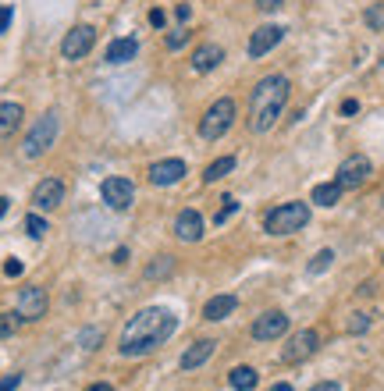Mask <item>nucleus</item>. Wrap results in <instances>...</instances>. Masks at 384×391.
Returning <instances> with one entry per match:
<instances>
[{
    "label": "nucleus",
    "instance_id": "obj_34",
    "mask_svg": "<svg viewBox=\"0 0 384 391\" xmlns=\"http://www.w3.org/2000/svg\"><path fill=\"white\" fill-rule=\"evenodd\" d=\"M11 18H15V8H11V4H4V8H0V36H4V32H8Z\"/></svg>",
    "mask_w": 384,
    "mask_h": 391
},
{
    "label": "nucleus",
    "instance_id": "obj_11",
    "mask_svg": "<svg viewBox=\"0 0 384 391\" xmlns=\"http://www.w3.org/2000/svg\"><path fill=\"white\" fill-rule=\"evenodd\" d=\"M285 331H289V317L282 310H267L253 320V338L256 342H274V338H282Z\"/></svg>",
    "mask_w": 384,
    "mask_h": 391
},
{
    "label": "nucleus",
    "instance_id": "obj_22",
    "mask_svg": "<svg viewBox=\"0 0 384 391\" xmlns=\"http://www.w3.org/2000/svg\"><path fill=\"white\" fill-rule=\"evenodd\" d=\"M228 380H232V387H235V391H253V387H256V380H260V373H256L253 366H235V370L228 373Z\"/></svg>",
    "mask_w": 384,
    "mask_h": 391
},
{
    "label": "nucleus",
    "instance_id": "obj_37",
    "mask_svg": "<svg viewBox=\"0 0 384 391\" xmlns=\"http://www.w3.org/2000/svg\"><path fill=\"white\" fill-rule=\"evenodd\" d=\"M310 391H342V384H338V380H320V384H313Z\"/></svg>",
    "mask_w": 384,
    "mask_h": 391
},
{
    "label": "nucleus",
    "instance_id": "obj_13",
    "mask_svg": "<svg viewBox=\"0 0 384 391\" xmlns=\"http://www.w3.org/2000/svg\"><path fill=\"white\" fill-rule=\"evenodd\" d=\"M65 203V182L61 178H43L32 189V206L36 210H58Z\"/></svg>",
    "mask_w": 384,
    "mask_h": 391
},
{
    "label": "nucleus",
    "instance_id": "obj_3",
    "mask_svg": "<svg viewBox=\"0 0 384 391\" xmlns=\"http://www.w3.org/2000/svg\"><path fill=\"white\" fill-rule=\"evenodd\" d=\"M310 225V206L306 203H282L263 217V232L267 235H292Z\"/></svg>",
    "mask_w": 384,
    "mask_h": 391
},
{
    "label": "nucleus",
    "instance_id": "obj_8",
    "mask_svg": "<svg viewBox=\"0 0 384 391\" xmlns=\"http://www.w3.org/2000/svg\"><path fill=\"white\" fill-rule=\"evenodd\" d=\"M150 185H157V189H168V185H178L185 175H189V167H185V160H178V157H168V160H157V164H150Z\"/></svg>",
    "mask_w": 384,
    "mask_h": 391
},
{
    "label": "nucleus",
    "instance_id": "obj_42",
    "mask_svg": "<svg viewBox=\"0 0 384 391\" xmlns=\"http://www.w3.org/2000/svg\"><path fill=\"white\" fill-rule=\"evenodd\" d=\"M128 260V249H114V263H125Z\"/></svg>",
    "mask_w": 384,
    "mask_h": 391
},
{
    "label": "nucleus",
    "instance_id": "obj_31",
    "mask_svg": "<svg viewBox=\"0 0 384 391\" xmlns=\"http://www.w3.org/2000/svg\"><path fill=\"white\" fill-rule=\"evenodd\" d=\"M189 36H192L189 29H178V32H171V36H168V50H182V46L189 43Z\"/></svg>",
    "mask_w": 384,
    "mask_h": 391
},
{
    "label": "nucleus",
    "instance_id": "obj_25",
    "mask_svg": "<svg viewBox=\"0 0 384 391\" xmlns=\"http://www.w3.org/2000/svg\"><path fill=\"white\" fill-rule=\"evenodd\" d=\"M235 210H239V199H235V196H225V199H221V210L213 213V225H217V228L228 225V220L235 217Z\"/></svg>",
    "mask_w": 384,
    "mask_h": 391
},
{
    "label": "nucleus",
    "instance_id": "obj_12",
    "mask_svg": "<svg viewBox=\"0 0 384 391\" xmlns=\"http://www.w3.org/2000/svg\"><path fill=\"white\" fill-rule=\"evenodd\" d=\"M46 306H50L46 289L29 285V289L18 292V317H22V320H39V317H46Z\"/></svg>",
    "mask_w": 384,
    "mask_h": 391
},
{
    "label": "nucleus",
    "instance_id": "obj_7",
    "mask_svg": "<svg viewBox=\"0 0 384 391\" xmlns=\"http://www.w3.org/2000/svg\"><path fill=\"white\" fill-rule=\"evenodd\" d=\"M93 46H96V29H93V25H75V29H68L65 39H61V53H65L68 61L86 58Z\"/></svg>",
    "mask_w": 384,
    "mask_h": 391
},
{
    "label": "nucleus",
    "instance_id": "obj_17",
    "mask_svg": "<svg viewBox=\"0 0 384 391\" xmlns=\"http://www.w3.org/2000/svg\"><path fill=\"white\" fill-rule=\"evenodd\" d=\"M221 61H225V50L217 46V43H203V46L192 53V72H196V75H206V72H213Z\"/></svg>",
    "mask_w": 384,
    "mask_h": 391
},
{
    "label": "nucleus",
    "instance_id": "obj_5",
    "mask_svg": "<svg viewBox=\"0 0 384 391\" xmlns=\"http://www.w3.org/2000/svg\"><path fill=\"white\" fill-rule=\"evenodd\" d=\"M58 132H61V118L53 114V110H46V114L29 128V135H25V143H22V157H29V160L43 157L53 143H58Z\"/></svg>",
    "mask_w": 384,
    "mask_h": 391
},
{
    "label": "nucleus",
    "instance_id": "obj_4",
    "mask_svg": "<svg viewBox=\"0 0 384 391\" xmlns=\"http://www.w3.org/2000/svg\"><path fill=\"white\" fill-rule=\"evenodd\" d=\"M235 125V100L232 96H221L206 107V114L199 118V135L206 143H217L221 135H228V128Z\"/></svg>",
    "mask_w": 384,
    "mask_h": 391
},
{
    "label": "nucleus",
    "instance_id": "obj_30",
    "mask_svg": "<svg viewBox=\"0 0 384 391\" xmlns=\"http://www.w3.org/2000/svg\"><path fill=\"white\" fill-rule=\"evenodd\" d=\"M100 338H103V334H100L96 327H86V331H79V345H82V349H89V352L100 345Z\"/></svg>",
    "mask_w": 384,
    "mask_h": 391
},
{
    "label": "nucleus",
    "instance_id": "obj_20",
    "mask_svg": "<svg viewBox=\"0 0 384 391\" xmlns=\"http://www.w3.org/2000/svg\"><path fill=\"white\" fill-rule=\"evenodd\" d=\"M239 310V299L235 296H213L206 306H203V317L206 320H225V317H232Z\"/></svg>",
    "mask_w": 384,
    "mask_h": 391
},
{
    "label": "nucleus",
    "instance_id": "obj_10",
    "mask_svg": "<svg viewBox=\"0 0 384 391\" xmlns=\"http://www.w3.org/2000/svg\"><path fill=\"white\" fill-rule=\"evenodd\" d=\"M317 349H320V334L306 327V331H296L292 338H289V345L282 349V359H285V363H303V359H310Z\"/></svg>",
    "mask_w": 384,
    "mask_h": 391
},
{
    "label": "nucleus",
    "instance_id": "obj_14",
    "mask_svg": "<svg viewBox=\"0 0 384 391\" xmlns=\"http://www.w3.org/2000/svg\"><path fill=\"white\" fill-rule=\"evenodd\" d=\"M282 39H285V29L282 25H260L249 36V58H263V53H270Z\"/></svg>",
    "mask_w": 384,
    "mask_h": 391
},
{
    "label": "nucleus",
    "instance_id": "obj_38",
    "mask_svg": "<svg viewBox=\"0 0 384 391\" xmlns=\"http://www.w3.org/2000/svg\"><path fill=\"white\" fill-rule=\"evenodd\" d=\"M4 274H8V277H18V274H22V260H8V263H4Z\"/></svg>",
    "mask_w": 384,
    "mask_h": 391
},
{
    "label": "nucleus",
    "instance_id": "obj_9",
    "mask_svg": "<svg viewBox=\"0 0 384 391\" xmlns=\"http://www.w3.org/2000/svg\"><path fill=\"white\" fill-rule=\"evenodd\" d=\"M100 196H103V203L111 206V210H128V206L135 203V185H132L128 178L114 175V178H107V182L100 185Z\"/></svg>",
    "mask_w": 384,
    "mask_h": 391
},
{
    "label": "nucleus",
    "instance_id": "obj_21",
    "mask_svg": "<svg viewBox=\"0 0 384 391\" xmlns=\"http://www.w3.org/2000/svg\"><path fill=\"white\" fill-rule=\"evenodd\" d=\"M342 192H345V189H342L338 182H320V185H313V196H310V199H313L317 206H335V203L342 199Z\"/></svg>",
    "mask_w": 384,
    "mask_h": 391
},
{
    "label": "nucleus",
    "instance_id": "obj_29",
    "mask_svg": "<svg viewBox=\"0 0 384 391\" xmlns=\"http://www.w3.org/2000/svg\"><path fill=\"white\" fill-rule=\"evenodd\" d=\"M25 232H29L32 239H43V235L50 232V225H46L39 213H29V217H25Z\"/></svg>",
    "mask_w": 384,
    "mask_h": 391
},
{
    "label": "nucleus",
    "instance_id": "obj_15",
    "mask_svg": "<svg viewBox=\"0 0 384 391\" xmlns=\"http://www.w3.org/2000/svg\"><path fill=\"white\" fill-rule=\"evenodd\" d=\"M135 53H139V39L135 36H118V39L107 43L103 61L107 65H128V61H135Z\"/></svg>",
    "mask_w": 384,
    "mask_h": 391
},
{
    "label": "nucleus",
    "instance_id": "obj_2",
    "mask_svg": "<svg viewBox=\"0 0 384 391\" xmlns=\"http://www.w3.org/2000/svg\"><path fill=\"white\" fill-rule=\"evenodd\" d=\"M289 93H292V82L285 75H267L256 82L253 96H249V132H270L278 125L282 110L289 103Z\"/></svg>",
    "mask_w": 384,
    "mask_h": 391
},
{
    "label": "nucleus",
    "instance_id": "obj_26",
    "mask_svg": "<svg viewBox=\"0 0 384 391\" xmlns=\"http://www.w3.org/2000/svg\"><path fill=\"white\" fill-rule=\"evenodd\" d=\"M363 22L373 29V32H384V4H370L363 11Z\"/></svg>",
    "mask_w": 384,
    "mask_h": 391
},
{
    "label": "nucleus",
    "instance_id": "obj_40",
    "mask_svg": "<svg viewBox=\"0 0 384 391\" xmlns=\"http://www.w3.org/2000/svg\"><path fill=\"white\" fill-rule=\"evenodd\" d=\"M356 110H359L356 100H345V103H342V114H356Z\"/></svg>",
    "mask_w": 384,
    "mask_h": 391
},
{
    "label": "nucleus",
    "instance_id": "obj_24",
    "mask_svg": "<svg viewBox=\"0 0 384 391\" xmlns=\"http://www.w3.org/2000/svg\"><path fill=\"white\" fill-rule=\"evenodd\" d=\"M175 270V260L171 256H157L150 267H146V277H150V281H157V277H168Z\"/></svg>",
    "mask_w": 384,
    "mask_h": 391
},
{
    "label": "nucleus",
    "instance_id": "obj_33",
    "mask_svg": "<svg viewBox=\"0 0 384 391\" xmlns=\"http://www.w3.org/2000/svg\"><path fill=\"white\" fill-rule=\"evenodd\" d=\"M256 8H260L263 15H274V11L285 8V0H256Z\"/></svg>",
    "mask_w": 384,
    "mask_h": 391
},
{
    "label": "nucleus",
    "instance_id": "obj_6",
    "mask_svg": "<svg viewBox=\"0 0 384 391\" xmlns=\"http://www.w3.org/2000/svg\"><path fill=\"white\" fill-rule=\"evenodd\" d=\"M370 175H373V164H370V157L352 153V157H345V160L338 164V175H335V182H338L342 189H359V185H363Z\"/></svg>",
    "mask_w": 384,
    "mask_h": 391
},
{
    "label": "nucleus",
    "instance_id": "obj_23",
    "mask_svg": "<svg viewBox=\"0 0 384 391\" xmlns=\"http://www.w3.org/2000/svg\"><path fill=\"white\" fill-rule=\"evenodd\" d=\"M235 171V157H221V160H213L206 171H203V182L206 185H213V182H221L225 175H232Z\"/></svg>",
    "mask_w": 384,
    "mask_h": 391
},
{
    "label": "nucleus",
    "instance_id": "obj_44",
    "mask_svg": "<svg viewBox=\"0 0 384 391\" xmlns=\"http://www.w3.org/2000/svg\"><path fill=\"white\" fill-rule=\"evenodd\" d=\"M270 391H292V384H285V380H282V384H274Z\"/></svg>",
    "mask_w": 384,
    "mask_h": 391
},
{
    "label": "nucleus",
    "instance_id": "obj_36",
    "mask_svg": "<svg viewBox=\"0 0 384 391\" xmlns=\"http://www.w3.org/2000/svg\"><path fill=\"white\" fill-rule=\"evenodd\" d=\"M22 384V373H8L4 380H0V391H15Z\"/></svg>",
    "mask_w": 384,
    "mask_h": 391
},
{
    "label": "nucleus",
    "instance_id": "obj_43",
    "mask_svg": "<svg viewBox=\"0 0 384 391\" xmlns=\"http://www.w3.org/2000/svg\"><path fill=\"white\" fill-rule=\"evenodd\" d=\"M8 206H11V199H8V196H0V217L8 213Z\"/></svg>",
    "mask_w": 384,
    "mask_h": 391
},
{
    "label": "nucleus",
    "instance_id": "obj_39",
    "mask_svg": "<svg viewBox=\"0 0 384 391\" xmlns=\"http://www.w3.org/2000/svg\"><path fill=\"white\" fill-rule=\"evenodd\" d=\"M175 18H178V22H189V18H192V8H189V4H178V8H175Z\"/></svg>",
    "mask_w": 384,
    "mask_h": 391
},
{
    "label": "nucleus",
    "instance_id": "obj_19",
    "mask_svg": "<svg viewBox=\"0 0 384 391\" xmlns=\"http://www.w3.org/2000/svg\"><path fill=\"white\" fill-rule=\"evenodd\" d=\"M22 118H25L22 103H0V139H4V135H15L18 125H22Z\"/></svg>",
    "mask_w": 384,
    "mask_h": 391
},
{
    "label": "nucleus",
    "instance_id": "obj_16",
    "mask_svg": "<svg viewBox=\"0 0 384 391\" xmlns=\"http://www.w3.org/2000/svg\"><path fill=\"white\" fill-rule=\"evenodd\" d=\"M175 235L182 239V242H199L203 239V213L199 210H182L178 217H175Z\"/></svg>",
    "mask_w": 384,
    "mask_h": 391
},
{
    "label": "nucleus",
    "instance_id": "obj_32",
    "mask_svg": "<svg viewBox=\"0 0 384 391\" xmlns=\"http://www.w3.org/2000/svg\"><path fill=\"white\" fill-rule=\"evenodd\" d=\"M370 327V317L366 313H352V320H349V334H363Z\"/></svg>",
    "mask_w": 384,
    "mask_h": 391
},
{
    "label": "nucleus",
    "instance_id": "obj_27",
    "mask_svg": "<svg viewBox=\"0 0 384 391\" xmlns=\"http://www.w3.org/2000/svg\"><path fill=\"white\" fill-rule=\"evenodd\" d=\"M18 324H22L18 310H15V313H0V342H4V338H11V334L18 331Z\"/></svg>",
    "mask_w": 384,
    "mask_h": 391
},
{
    "label": "nucleus",
    "instance_id": "obj_35",
    "mask_svg": "<svg viewBox=\"0 0 384 391\" xmlns=\"http://www.w3.org/2000/svg\"><path fill=\"white\" fill-rule=\"evenodd\" d=\"M150 25H153V29H164V25H168V15H164L160 8H153V11H150Z\"/></svg>",
    "mask_w": 384,
    "mask_h": 391
},
{
    "label": "nucleus",
    "instance_id": "obj_28",
    "mask_svg": "<svg viewBox=\"0 0 384 391\" xmlns=\"http://www.w3.org/2000/svg\"><path fill=\"white\" fill-rule=\"evenodd\" d=\"M331 263H335V253H331V249H320V253L310 260V267H306V270H310V274H324Z\"/></svg>",
    "mask_w": 384,
    "mask_h": 391
},
{
    "label": "nucleus",
    "instance_id": "obj_41",
    "mask_svg": "<svg viewBox=\"0 0 384 391\" xmlns=\"http://www.w3.org/2000/svg\"><path fill=\"white\" fill-rule=\"evenodd\" d=\"M86 391H114V387H111V384H107V380H96V384H89Z\"/></svg>",
    "mask_w": 384,
    "mask_h": 391
},
{
    "label": "nucleus",
    "instance_id": "obj_1",
    "mask_svg": "<svg viewBox=\"0 0 384 391\" xmlns=\"http://www.w3.org/2000/svg\"><path fill=\"white\" fill-rule=\"evenodd\" d=\"M178 331V317L171 310H164V306H146L139 310L125 331H121V356L125 359H135V356H146L153 349H160L164 342L171 338V334Z\"/></svg>",
    "mask_w": 384,
    "mask_h": 391
},
{
    "label": "nucleus",
    "instance_id": "obj_18",
    "mask_svg": "<svg viewBox=\"0 0 384 391\" xmlns=\"http://www.w3.org/2000/svg\"><path fill=\"white\" fill-rule=\"evenodd\" d=\"M213 349H217V342H213V338H203V342H196V345H189V349L182 352L178 366H182V370H196V366H203V363L213 356Z\"/></svg>",
    "mask_w": 384,
    "mask_h": 391
}]
</instances>
